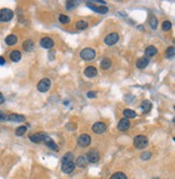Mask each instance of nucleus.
<instances>
[{
	"label": "nucleus",
	"instance_id": "nucleus-19",
	"mask_svg": "<svg viewBox=\"0 0 175 179\" xmlns=\"http://www.w3.org/2000/svg\"><path fill=\"white\" fill-rule=\"evenodd\" d=\"M157 49L155 47H153V45H149V47L146 48V50H145V54H146V56H148V57H153V56H155L156 54H157Z\"/></svg>",
	"mask_w": 175,
	"mask_h": 179
},
{
	"label": "nucleus",
	"instance_id": "nucleus-5",
	"mask_svg": "<svg viewBox=\"0 0 175 179\" xmlns=\"http://www.w3.org/2000/svg\"><path fill=\"white\" fill-rule=\"evenodd\" d=\"M50 86H51L50 79H48V78H44V79H42L39 83H38V85H37V89H38V91H39V92H41V93H44V92H46V91H49Z\"/></svg>",
	"mask_w": 175,
	"mask_h": 179
},
{
	"label": "nucleus",
	"instance_id": "nucleus-7",
	"mask_svg": "<svg viewBox=\"0 0 175 179\" xmlns=\"http://www.w3.org/2000/svg\"><path fill=\"white\" fill-rule=\"evenodd\" d=\"M78 145L80 147H88L91 143V137L88 134H82L78 137Z\"/></svg>",
	"mask_w": 175,
	"mask_h": 179
},
{
	"label": "nucleus",
	"instance_id": "nucleus-41",
	"mask_svg": "<svg viewBox=\"0 0 175 179\" xmlns=\"http://www.w3.org/2000/svg\"><path fill=\"white\" fill-rule=\"evenodd\" d=\"M155 179H157V178H155Z\"/></svg>",
	"mask_w": 175,
	"mask_h": 179
},
{
	"label": "nucleus",
	"instance_id": "nucleus-4",
	"mask_svg": "<svg viewBox=\"0 0 175 179\" xmlns=\"http://www.w3.org/2000/svg\"><path fill=\"white\" fill-rule=\"evenodd\" d=\"M86 161L90 162V163H96L98 160H100V153L98 151L95 150V149H91V150L86 153Z\"/></svg>",
	"mask_w": 175,
	"mask_h": 179
},
{
	"label": "nucleus",
	"instance_id": "nucleus-33",
	"mask_svg": "<svg viewBox=\"0 0 175 179\" xmlns=\"http://www.w3.org/2000/svg\"><path fill=\"white\" fill-rule=\"evenodd\" d=\"M60 22H61L62 24H68L69 23V21H70V18L68 17L67 15H65V14H61L60 15Z\"/></svg>",
	"mask_w": 175,
	"mask_h": 179
},
{
	"label": "nucleus",
	"instance_id": "nucleus-25",
	"mask_svg": "<svg viewBox=\"0 0 175 179\" xmlns=\"http://www.w3.org/2000/svg\"><path fill=\"white\" fill-rule=\"evenodd\" d=\"M148 24H149V26L151 27V29H156L158 26V21L157 18L155 17V16H150L149 18H148Z\"/></svg>",
	"mask_w": 175,
	"mask_h": 179
},
{
	"label": "nucleus",
	"instance_id": "nucleus-36",
	"mask_svg": "<svg viewBox=\"0 0 175 179\" xmlns=\"http://www.w3.org/2000/svg\"><path fill=\"white\" fill-rule=\"evenodd\" d=\"M88 97L89 98H95L96 97V92H92V91H90V92H88Z\"/></svg>",
	"mask_w": 175,
	"mask_h": 179
},
{
	"label": "nucleus",
	"instance_id": "nucleus-8",
	"mask_svg": "<svg viewBox=\"0 0 175 179\" xmlns=\"http://www.w3.org/2000/svg\"><path fill=\"white\" fill-rule=\"evenodd\" d=\"M46 133H37V134H34V135H30L29 136V139L32 140V143H43L44 139L46 138Z\"/></svg>",
	"mask_w": 175,
	"mask_h": 179
},
{
	"label": "nucleus",
	"instance_id": "nucleus-35",
	"mask_svg": "<svg viewBox=\"0 0 175 179\" xmlns=\"http://www.w3.org/2000/svg\"><path fill=\"white\" fill-rule=\"evenodd\" d=\"M75 6H76L75 2H72V1H67V3H66V7H67L68 10H72Z\"/></svg>",
	"mask_w": 175,
	"mask_h": 179
},
{
	"label": "nucleus",
	"instance_id": "nucleus-16",
	"mask_svg": "<svg viewBox=\"0 0 175 179\" xmlns=\"http://www.w3.org/2000/svg\"><path fill=\"white\" fill-rule=\"evenodd\" d=\"M84 75L88 77V78H93V77H95L97 75V70L95 67H93V66H89V67H86V70H84Z\"/></svg>",
	"mask_w": 175,
	"mask_h": 179
},
{
	"label": "nucleus",
	"instance_id": "nucleus-17",
	"mask_svg": "<svg viewBox=\"0 0 175 179\" xmlns=\"http://www.w3.org/2000/svg\"><path fill=\"white\" fill-rule=\"evenodd\" d=\"M8 120L11 122H23L25 120V117L21 115H16V113H11L8 117Z\"/></svg>",
	"mask_w": 175,
	"mask_h": 179
},
{
	"label": "nucleus",
	"instance_id": "nucleus-37",
	"mask_svg": "<svg viewBox=\"0 0 175 179\" xmlns=\"http://www.w3.org/2000/svg\"><path fill=\"white\" fill-rule=\"evenodd\" d=\"M8 120V117H6V115H4L2 113L0 115V121H7Z\"/></svg>",
	"mask_w": 175,
	"mask_h": 179
},
{
	"label": "nucleus",
	"instance_id": "nucleus-20",
	"mask_svg": "<svg viewBox=\"0 0 175 179\" xmlns=\"http://www.w3.org/2000/svg\"><path fill=\"white\" fill-rule=\"evenodd\" d=\"M16 42H18V37L15 36V35H9L6 38V43H7L8 45H14Z\"/></svg>",
	"mask_w": 175,
	"mask_h": 179
},
{
	"label": "nucleus",
	"instance_id": "nucleus-2",
	"mask_svg": "<svg viewBox=\"0 0 175 179\" xmlns=\"http://www.w3.org/2000/svg\"><path fill=\"white\" fill-rule=\"evenodd\" d=\"M95 51L93 50V49H90V48H86V49H83L81 51V53H80V57L84 59V61H92L93 58L95 57Z\"/></svg>",
	"mask_w": 175,
	"mask_h": 179
},
{
	"label": "nucleus",
	"instance_id": "nucleus-27",
	"mask_svg": "<svg viewBox=\"0 0 175 179\" xmlns=\"http://www.w3.org/2000/svg\"><path fill=\"white\" fill-rule=\"evenodd\" d=\"M110 179H128V177H127V175H125L124 173L117 172V173H115L114 175L111 176Z\"/></svg>",
	"mask_w": 175,
	"mask_h": 179
},
{
	"label": "nucleus",
	"instance_id": "nucleus-32",
	"mask_svg": "<svg viewBox=\"0 0 175 179\" xmlns=\"http://www.w3.org/2000/svg\"><path fill=\"white\" fill-rule=\"evenodd\" d=\"M172 27V23L170 21H164L163 23H162V29L164 30V31H167V30H170Z\"/></svg>",
	"mask_w": 175,
	"mask_h": 179
},
{
	"label": "nucleus",
	"instance_id": "nucleus-40",
	"mask_svg": "<svg viewBox=\"0 0 175 179\" xmlns=\"http://www.w3.org/2000/svg\"><path fill=\"white\" fill-rule=\"evenodd\" d=\"M0 115H1V111H0Z\"/></svg>",
	"mask_w": 175,
	"mask_h": 179
},
{
	"label": "nucleus",
	"instance_id": "nucleus-18",
	"mask_svg": "<svg viewBox=\"0 0 175 179\" xmlns=\"http://www.w3.org/2000/svg\"><path fill=\"white\" fill-rule=\"evenodd\" d=\"M148 63H149L148 58H147V57H142V58H139L138 61L136 62V66H137V68H139V69H144L145 67H147Z\"/></svg>",
	"mask_w": 175,
	"mask_h": 179
},
{
	"label": "nucleus",
	"instance_id": "nucleus-23",
	"mask_svg": "<svg viewBox=\"0 0 175 179\" xmlns=\"http://www.w3.org/2000/svg\"><path fill=\"white\" fill-rule=\"evenodd\" d=\"M86 163H88V161H86V157H78L77 158V161H76V165H78L79 167H84V166H86Z\"/></svg>",
	"mask_w": 175,
	"mask_h": 179
},
{
	"label": "nucleus",
	"instance_id": "nucleus-11",
	"mask_svg": "<svg viewBox=\"0 0 175 179\" xmlns=\"http://www.w3.org/2000/svg\"><path fill=\"white\" fill-rule=\"evenodd\" d=\"M92 129L95 134H103L106 131V124L103 123V122H96L92 126Z\"/></svg>",
	"mask_w": 175,
	"mask_h": 179
},
{
	"label": "nucleus",
	"instance_id": "nucleus-15",
	"mask_svg": "<svg viewBox=\"0 0 175 179\" xmlns=\"http://www.w3.org/2000/svg\"><path fill=\"white\" fill-rule=\"evenodd\" d=\"M22 58V53L20 52V51L18 50H14L12 51L10 53V59L12 62H14V63H18V62L21 61Z\"/></svg>",
	"mask_w": 175,
	"mask_h": 179
},
{
	"label": "nucleus",
	"instance_id": "nucleus-38",
	"mask_svg": "<svg viewBox=\"0 0 175 179\" xmlns=\"http://www.w3.org/2000/svg\"><path fill=\"white\" fill-rule=\"evenodd\" d=\"M4 63H6V59L2 56H0V65H4Z\"/></svg>",
	"mask_w": 175,
	"mask_h": 179
},
{
	"label": "nucleus",
	"instance_id": "nucleus-21",
	"mask_svg": "<svg viewBox=\"0 0 175 179\" xmlns=\"http://www.w3.org/2000/svg\"><path fill=\"white\" fill-rule=\"evenodd\" d=\"M151 107H153V105H151V103H150L149 100H144L143 103H142V109H143V111L145 113L149 112L151 110Z\"/></svg>",
	"mask_w": 175,
	"mask_h": 179
},
{
	"label": "nucleus",
	"instance_id": "nucleus-29",
	"mask_svg": "<svg viewBox=\"0 0 175 179\" xmlns=\"http://www.w3.org/2000/svg\"><path fill=\"white\" fill-rule=\"evenodd\" d=\"M76 27L80 29V30H83V29H86L88 27V23L84 21H78L76 23Z\"/></svg>",
	"mask_w": 175,
	"mask_h": 179
},
{
	"label": "nucleus",
	"instance_id": "nucleus-13",
	"mask_svg": "<svg viewBox=\"0 0 175 179\" xmlns=\"http://www.w3.org/2000/svg\"><path fill=\"white\" fill-rule=\"evenodd\" d=\"M40 45L44 49H52L54 47V41L49 37H46V38H42L41 41H40Z\"/></svg>",
	"mask_w": 175,
	"mask_h": 179
},
{
	"label": "nucleus",
	"instance_id": "nucleus-14",
	"mask_svg": "<svg viewBox=\"0 0 175 179\" xmlns=\"http://www.w3.org/2000/svg\"><path fill=\"white\" fill-rule=\"evenodd\" d=\"M43 143L46 145V147H49L51 149V150L53 151H58V147H57V145L55 143H54V140L51 138V137L46 136V138L44 139V141Z\"/></svg>",
	"mask_w": 175,
	"mask_h": 179
},
{
	"label": "nucleus",
	"instance_id": "nucleus-28",
	"mask_svg": "<svg viewBox=\"0 0 175 179\" xmlns=\"http://www.w3.org/2000/svg\"><path fill=\"white\" fill-rule=\"evenodd\" d=\"M26 131H27V127H26V126H20V127H18L16 131H15V135H16V136H23V135L26 133Z\"/></svg>",
	"mask_w": 175,
	"mask_h": 179
},
{
	"label": "nucleus",
	"instance_id": "nucleus-26",
	"mask_svg": "<svg viewBox=\"0 0 175 179\" xmlns=\"http://www.w3.org/2000/svg\"><path fill=\"white\" fill-rule=\"evenodd\" d=\"M111 66V61L109 58H104L103 61L101 62V67L103 69H109Z\"/></svg>",
	"mask_w": 175,
	"mask_h": 179
},
{
	"label": "nucleus",
	"instance_id": "nucleus-24",
	"mask_svg": "<svg viewBox=\"0 0 175 179\" xmlns=\"http://www.w3.org/2000/svg\"><path fill=\"white\" fill-rule=\"evenodd\" d=\"M123 115L125 119H133L136 117V113L135 111L131 110V109H125V110H123Z\"/></svg>",
	"mask_w": 175,
	"mask_h": 179
},
{
	"label": "nucleus",
	"instance_id": "nucleus-34",
	"mask_svg": "<svg viewBox=\"0 0 175 179\" xmlns=\"http://www.w3.org/2000/svg\"><path fill=\"white\" fill-rule=\"evenodd\" d=\"M150 157H151V153H150L149 151H145V152L141 154V158L143 159V160H149Z\"/></svg>",
	"mask_w": 175,
	"mask_h": 179
},
{
	"label": "nucleus",
	"instance_id": "nucleus-3",
	"mask_svg": "<svg viewBox=\"0 0 175 179\" xmlns=\"http://www.w3.org/2000/svg\"><path fill=\"white\" fill-rule=\"evenodd\" d=\"M13 18V12L10 9L0 10V22H9Z\"/></svg>",
	"mask_w": 175,
	"mask_h": 179
},
{
	"label": "nucleus",
	"instance_id": "nucleus-10",
	"mask_svg": "<svg viewBox=\"0 0 175 179\" xmlns=\"http://www.w3.org/2000/svg\"><path fill=\"white\" fill-rule=\"evenodd\" d=\"M86 7H89L91 10L95 11L97 13H102V14H105L108 12V8L107 7H98V6H95L94 3H91V2H86Z\"/></svg>",
	"mask_w": 175,
	"mask_h": 179
},
{
	"label": "nucleus",
	"instance_id": "nucleus-12",
	"mask_svg": "<svg viewBox=\"0 0 175 179\" xmlns=\"http://www.w3.org/2000/svg\"><path fill=\"white\" fill-rule=\"evenodd\" d=\"M130 126H131V123L128 119H121L118 123V129L119 131H121V132H125V131H128L130 129Z\"/></svg>",
	"mask_w": 175,
	"mask_h": 179
},
{
	"label": "nucleus",
	"instance_id": "nucleus-31",
	"mask_svg": "<svg viewBox=\"0 0 175 179\" xmlns=\"http://www.w3.org/2000/svg\"><path fill=\"white\" fill-rule=\"evenodd\" d=\"M72 159H74V154H72V152H68V153H66L64 157H63V159H62V162L72 161Z\"/></svg>",
	"mask_w": 175,
	"mask_h": 179
},
{
	"label": "nucleus",
	"instance_id": "nucleus-22",
	"mask_svg": "<svg viewBox=\"0 0 175 179\" xmlns=\"http://www.w3.org/2000/svg\"><path fill=\"white\" fill-rule=\"evenodd\" d=\"M23 49L26 52H30L34 49V42H32V40H26L25 42L23 43Z\"/></svg>",
	"mask_w": 175,
	"mask_h": 179
},
{
	"label": "nucleus",
	"instance_id": "nucleus-9",
	"mask_svg": "<svg viewBox=\"0 0 175 179\" xmlns=\"http://www.w3.org/2000/svg\"><path fill=\"white\" fill-rule=\"evenodd\" d=\"M118 40H119V35L117 32H112V34H109L108 36H106V38H105V43H106L107 45H114Z\"/></svg>",
	"mask_w": 175,
	"mask_h": 179
},
{
	"label": "nucleus",
	"instance_id": "nucleus-1",
	"mask_svg": "<svg viewBox=\"0 0 175 179\" xmlns=\"http://www.w3.org/2000/svg\"><path fill=\"white\" fill-rule=\"evenodd\" d=\"M133 143H134V147L137 149H144L148 143V139L144 135H137L133 140Z\"/></svg>",
	"mask_w": 175,
	"mask_h": 179
},
{
	"label": "nucleus",
	"instance_id": "nucleus-6",
	"mask_svg": "<svg viewBox=\"0 0 175 179\" xmlns=\"http://www.w3.org/2000/svg\"><path fill=\"white\" fill-rule=\"evenodd\" d=\"M76 165L74 163V161H69V162H62V171L65 174H70L75 171Z\"/></svg>",
	"mask_w": 175,
	"mask_h": 179
},
{
	"label": "nucleus",
	"instance_id": "nucleus-30",
	"mask_svg": "<svg viewBox=\"0 0 175 179\" xmlns=\"http://www.w3.org/2000/svg\"><path fill=\"white\" fill-rule=\"evenodd\" d=\"M174 47H170L167 49V51H165V57L167 58H171L174 56Z\"/></svg>",
	"mask_w": 175,
	"mask_h": 179
},
{
	"label": "nucleus",
	"instance_id": "nucleus-39",
	"mask_svg": "<svg viewBox=\"0 0 175 179\" xmlns=\"http://www.w3.org/2000/svg\"><path fill=\"white\" fill-rule=\"evenodd\" d=\"M4 95H2V94L0 93V104H2V103H4Z\"/></svg>",
	"mask_w": 175,
	"mask_h": 179
}]
</instances>
